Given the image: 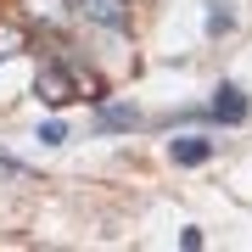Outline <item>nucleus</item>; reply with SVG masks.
Returning <instances> with one entry per match:
<instances>
[{
	"label": "nucleus",
	"instance_id": "nucleus-7",
	"mask_svg": "<svg viewBox=\"0 0 252 252\" xmlns=\"http://www.w3.org/2000/svg\"><path fill=\"white\" fill-rule=\"evenodd\" d=\"M39 140H45V146H62L67 129H62V124H45V129H39Z\"/></svg>",
	"mask_w": 252,
	"mask_h": 252
},
{
	"label": "nucleus",
	"instance_id": "nucleus-4",
	"mask_svg": "<svg viewBox=\"0 0 252 252\" xmlns=\"http://www.w3.org/2000/svg\"><path fill=\"white\" fill-rule=\"evenodd\" d=\"M168 157L180 162V168H196V162L213 157V140H202V135H180V140H168Z\"/></svg>",
	"mask_w": 252,
	"mask_h": 252
},
{
	"label": "nucleus",
	"instance_id": "nucleus-8",
	"mask_svg": "<svg viewBox=\"0 0 252 252\" xmlns=\"http://www.w3.org/2000/svg\"><path fill=\"white\" fill-rule=\"evenodd\" d=\"M17 45H23V39H17V34H11V28H0V62H6V56H11V51H17Z\"/></svg>",
	"mask_w": 252,
	"mask_h": 252
},
{
	"label": "nucleus",
	"instance_id": "nucleus-6",
	"mask_svg": "<svg viewBox=\"0 0 252 252\" xmlns=\"http://www.w3.org/2000/svg\"><path fill=\"white\" fill-rule=\"evenodd\" d=\"M230 23H235V17H230L224 6H213V11H207V34H230Z\"/></svg>",
	"mask_w": 252,
	"mask_h": 252
},
{
	"label": "nucleus",
	"instance_id": "nucleus-5",
	"mask_svg": "<svg viewBox=\"0 0 252 252\" xmlns=\"http://www.w3.org/2000/svg\"><path fill=\"white\" fill-rule=\"evenodd\" d=\"M95 129H135V107H124V101H101Z\"/></svg>",
	"mask_w": 252,
	"mask_h": 252
},
{
	"label": "nucleus",
	"instance_id": "nucleus-3",
	"mask_svg": "<svg viewBox=\"0 0 252 252\" xmlns=\"http://www.w3.org/2000/svg\"><path fill=\"white\" fill-rule=\"evenodd\" d=\"M207 112H213L219 124H247V90L241 84H219L213 101H207Z\"/></svg>",
	"mask_w": 252,
	"mask_h": 252
},
{
	"label": "nucleus",
	"instance_id": "nucleus-2",
	"mask_svg": "<svg viewBox=\"0 0 252 252\" xmlns=\"http://www.w3.org/2000/svg\"><path fill=\"white\" fill-rule=\"evenodd\" d=\"M34 90H39V101H51V107H67V101H73V90H79V79H73V73L67 67H39V84H34Z\"/></svg>",
	"mask_w": 252,
	"mask_h": 252
},
{
	"label": "nucleus",
	"instance_id": "nucleus-1",
	"mask_svg": "<svg viewBox=\"0 0 252 252\" xmlns=\"http://www.w3.org/2000/svg\"><path fill=\"white\" fill-rule=\"evenodd\" d=\"M67 6L79 11L84 23H95V28H112V34L129 28V6H124V0H67Z\"/></svg>",
	"mask_w": 252,
	"mask_h": 252
}]
</instances>
